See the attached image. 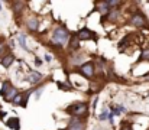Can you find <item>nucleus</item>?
Returning a JSON list of instances; mask_svg holds the SVG:
<instances>
[{
	"label": "nucleus",
	"mask_w": 149,
	"mask_h": 130,
	"mask_svg": "<svg viewBox=\"0 0 149 130\" xmlns=\"http://www.w3.org/2000/svg\"><path fill=\"white\" fill-rule=\"evenodd\" d=\"M80 72L86 77V78H91L94 75V64L93 62H86L80 67Z\"/></svg>",
	"instance_id": "7ed1b4c3"
},
{
	"label": "nucleus",
	"mask_w": 149,
	"mask_h": 130,
	"mask_svg": "<svg viewBox=\"0 0 149 130\" xmlns=\"http://www.w3.org/2000/svg\"><path fill=\"white\" fill-rule=\"evenodd\" d=\"M42 91H44V87H41V88L35 90V98H36V100H39V98H41V94H42Z\"/></svg>",
	"instance_id": "2eb2a0df"
},
{
	"label": "nucleus",
	"mask_w": 149,
	"mask_h": 130,
	"mask_svg": "<svg viewBox=\"0 0 149 130\" xmlns=\"http://www.w3.org/2000/svg\"><path fill=\"white\" fill-rule=\"evenodd\" d=\"M122 126H123V124H122ZM120 130H132V126H123Z\"/></svg>",
	"instance_id": "aec40b11"
},
{
	"label": "nucleus",
	"mask_w": 149,
	"mask_h": 130,
	"mask_svg": "<svg viewBox=\"0 0 149 130\" xmlns=\"http://www.w3.org/2000/svg\"><path fill=\"white\" fill-rule=\"evenodd\" d=\"M71 48H72V49H78V48H80V42L72 39V41H71Z\"/></svg>",
	"instance_id": "f3484780"
},
{
	"label": "nucleus",
	"mask_w": 149,
	"mask_h": 130,
	"mask_svg": "<svg viewBox=\"0 0 149 130\" xmlns=\"http://www.w3.org/2000/svg\"><path fill=\"white\" fill-rule=\"evenodd\" d=\"M41 64H42V61L39 58H36V65H41Z\"/></svg>",
	"instance_id": "412c9836"
},
{
	"label": "nucleus",
	"mask_w": 149,
	"mask_h": 130,
	"mask_svg": "<svg viewBox=\"0 0 149 130\" xmlns=\"http://www.w3.org/2000/svg\"><path fill=\"white\" fill-rule=\"evenodd\" d=\"M10 88H12L10 83H9V81H4V83H3V86H1V88H0V95L4 98V95L7 94V91H9Z\"/></svg>",
	"instance_id": "ddd939ff"
},
{
	"label": "nucleus",
	"mask_w": 149,
	"mask_h": 130,
	"mask_svg": "<svg viewBox=\"0 0 149 130\" xmlns=\"http://www.w3.org/2000/svg\"><path fill=\"white\" fill-rule=\"evenodd\" d=\"M141 59H149V49H146V51H143V52H142Z\"/></svg>",
	"instance_id": "a211bd4d"
},
{
	"label": "nucleus",
	"mask_w": 149,
	"mask_h": 130,
	"mask_svg": "<svg viewBox=\"0 0 149 130\" xmlns=\"http://www.w3.org/2000/svg\"><path fill=\"white\" fill-rule=\"evenodd\" d=\"M0 9H1V3H0Z\"/></svg>",
	"instance_id": "5701e85b"
},
{
	"label": "nucleus",
	"mask_w": 149,
	"mask_h": 130,
	"mask_svg": "<svg viewBox=\"0 0 149 130\" xmlns=\"http://www.w3.org/2000/svg\"><path fill=\"white\" fill-rule=\"evenodd\" d=\"M6 124H7V127H10V129H13V130L20 129V120H19V117H10V119H7Z\"/></svg>",
	"instance_id": "6e6552de"
},
{
	"label": "nucleus",
	"mask_w": 149,
	"mask_h": 130,
	"mask_svg": "<svg viewBox=\"0 0 149 130\" xmlns=\"http://www.w3.org/2000/svg\"><path fill=\"white\" fill-rule=\"evenodd\" d=\"M12 101H13V104H15V106H20V101H22V94L19 92V94H17V95H16V97H15Z\"/></svg>",
	"instance_id": "4468645a"
},
{
	"label": "nucleus",
	"mask_w": 149,
	"mask_h": 130,
	"mask_svg": "<svg viewBox=\"0 0 149 130\" xmlns=\"http://www.w3.org/2000/svg\"><path fill=\"white\" fill-rule=\"evenodd\" d=\"M70 41V32L67 28L64 26H58L54 29L52 32V42L59 43V45H65V43Z\"/></svg>",
	"instance_id": "f257e3e1"
},
{
	"label": "nucleus",
	"mask_w": 149,
	"mask_h": 130,
	"mask_svg": "<svg viewBox=\"0 0 149 130\" xmlns=\"http://www.w3.org/2000/svg\"><path fill=\"white\" fill-rule=\"evenodd\" d=\"M26 81L31 83L32 86H35V84H38V83L42 81V74L41 72H36V71H31L28 74V77H26Z\"/></svg>",
	"instance_id": "423d86ee"
},
{
	"label": "nucleus",
	"mask_w": 149,
	"mask_h": 130,
	"mask_svg": "<svg viewBox=\"0 0 149 130\" xmlns=\"http://www.w3.org/2000/svg\"><path fill=\"white\" fill-rule=\"evenodd\" d=\"M17 42H19V46L22 48V49H25L26 52H31V49L26 46V41H25V35H19L17 36Z\"/></svg>",
	"instance_id": "f8f14e48"
},
{
	"label": "nucleus",
	"mask_w": 149,
	"mask_h": 130,
	"mask_svg": "<svg viewBox=\"0 0 149 130\" xmlns=\"http://www.w3.org/2000/svg\"><path fill=\"white\" fill-rule=\"evenodd\" d=\"M67 113L71 114V116H74V117L81 119L83 114H84V116L87 114V104L83 103V101H80V103H74L72 106H70V107L67 108Z\"/></svg>",
	"instance_id": "f03ea898"
},
{
	"label": "nucleus",
	"mask_w": 149,
	"mask_h": 130,
	"mask_svg": "<svg viewBox=\"0 0 149 130\" xmlns=\"http://www.w3.org/2000/svg\"><path fill=\"white\" fill-rule=\"evenodd\" d=\"M45 61H47V62H51V61H52V56H51V54H45Z\"/></svg>",
	"instance_id": "6ab92c4d"
},
{
	"label": "nucleus",
	"mask_w": 149,
	"mask_h": 130,
	"mask_svg": "<svg viewBox=\"0 0 149 130\" xmlns=\"http://www.w3.org/2000/svg\"><path fill=\"white\" fill-rule=\"evenodd\" d=\"M77 38H78V41H88V39H96V35H94L93 31H90L87 28H83L81 31H78Z\"/></svg>",
	"instance_id": "20e7f679"
},
{
	"label": "nucleus",
	"mask_w": 149,
	"mask_h": 130,
	"mask_svg": "<svg viewBox=\"0 0 149 130\" xmlns=\"http://www.w3.org/2000/svg\"><path fill=\"white\" fill-rule=\"evenodd\" d=\"M16 95H17V90H16L15 87H12V88L7 91V94L4 95V100H6V101H12Z\"/></svg>",
	"instance_id": "9b49d317"
},
{
	"label": "nucleus",
	"mask_w": 149,
	"mask_h": 130,
	"mask_svg": "<svg viewBox=\"0 0 149 130\" xmlns=\"http://www.w3.org/2000/svg\"><path fill=\"white\" fill-rule=\"evenodd\" d=\"M107 114H109V111H107V110H103L101 114L99 116V119L100 120H106V119H107Z\"/></svg>",
	"instance_id": "dca6fc26"
},
{
	"label": "nucleus",
	"mask_w": 149,
	"mask_h": 130,
	"mask_svg": "<svg viewBox=\"0 0 149 130\" xmlns=\"http://www.w3.org/2000/svg\"><path fill=\"white\" fill-rule=\"evenodd\" d=\"M13 61H15V56H13L12 54L4 55L3 59H1V65H3V68H9V67L13 64Z\"/></svg>",
	"instance_id": "1a4fd4ad"
},
{
	"label": "nucleus",
	"mask_w": 149,
	"mask_h": 130,
	"mask_svg": "<svg viewBox=\"0 0 149 130\" xmlns=\"http://www.w3.org/2000/svg\"><path fill=\"white\" fill-rule=\"evenodd\" d=\"M84 129H86L84 122H83L81 119H78V117H72L67 130H84Z\"/></svg>",
	"instance_id": "39448f33"
},
{
	"label": "nucleus",
	"mask_w": 149,
	"mask_h": 130,
	"mask_svg": "<svg viewBox=\"0 0 149 130\" xmlns=\"http://www.w3.org/2000/svg\"><path fill=\"white\" fill-rule=\"evenodd\" d=\"M1 49H3V45H1V43H0V52H1Z\"/></svg>",
	"instance_id": "4be33fe9"
},
{
	"label": "nucleus",
	"mask_w": 149,
	"mask_h": 130,
	"mask_svg": "<svg viewBox=\"0 0 149 130\" xmlns=\"http://www.w3.org/2000/svg\"><path fill=\"white\" fill-rule=\"evenodd\" d=\"M38 28H39V20L36 17H31L28 20V29L32 31V32H35V31H38Z\"/></svg>",
	"instance_id": "9d476101"
},
{
	"label": "nucleus",
	"mask_w": 149,
	"mask_h": 130,
	"mask_svg": "<svg viewBox=\"0 0 149 130\" xmlns=\"http://www.w3.org/2000/svg\"><path fill=\"white\" fill-rule=\"evenodd\" d=\"M132 25L138 26V28H143L146 25V19L142 13H135L133 17H132Z\"/></svg>",
	"instance_id": "0eeeda50"
}]
</instances>
